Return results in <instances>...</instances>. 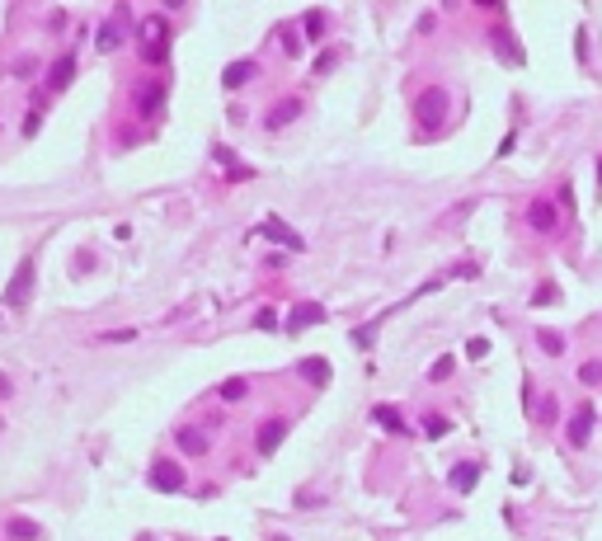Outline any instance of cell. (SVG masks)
<instances>
[{
    "instance_id": "cell-32",
    "label": "cell",
    "mask_w": 602,
    "mask_h": 541,
    "mask_svg": "<svg viewBox=\"0 0 602 541\" xmlns=\"http://www.w3.org/2000/svg\"><path fill=\"white\" fill-rule=\"evenodd\" d=\"M278 38H283V48H288V52H297V48H301V43H297V33H292V28H283V33H278Z\"/></svg>"
},
{
    "instance_id": "cell-14",
    "label": "cell",
    "mask_w": 602,
    "mask_h": 541,
    "mask_svg": "<svg viewBox=\"0 0 602 541\" xmlns=\"http://www.w3.org/2000/svg\"><path fill=\"white\" fill-rule=\"evenodd\" d=\"M301 377L311 381V386H325L330 381V363L325 358H301Z\"/></svg>"
},
{
    "instance_id": "cell-33",
    "label": "cell",
    "mask_w": 602,
    "mask_h": 541,
    "mask_svg": "<svg viewBox=\"0 0 602 541\" xmlns=\"http://www.w3.org/2000/svg\"><path fill=\"white\" fill-rule=\"evenodd\" d=\"M0 396H10V381H5V377H0Z\"/></svg>"
},
{
    "instance_id": "cell-24",
    "label": "cell",
    "mask_w": 602,
    "mask_h": 541,
    "mask_svg": "<svg viewBox=\"0 0 602 541\" xmlns=\"http://www.w3.org/2000/svg\"><path fill=\"white\" fill-rule=\"evenodd\" d=\"M447 429H452V424H447V419H433V414H428V419H423V433H428V438H443Z\"/></svg>"
},
{
    "instance_id": "cell-13",
    "label": "cell",
    "mask_w": 602,
    "mask_h": 541,
    "mask_svg": "<svg viewBox=\"0 0 602 541\" xmlns=\"http://www.w3.org/2000/svg\"><path fill=\"white\" fill-rule=\"evenodd\" d=\"M475 480H480V471H475L471 461L452 466V489H456V494H471V489H475Z\"/></svg>"
},
{
    "instance_id": "cell-25",
    "label": "cell",
    "mask_w": 602,
    "mask_h": 541,
    "mask_svg": "<svg viewBox=\"0 0 602 541\" xmlns=\"http://www.w3.org/2000/svg\"><path fill=\"white\" fill-rule=\"evenodd\" d=\"M99 339H104V344H128V339H137V329H108Z\"/></svg>"
},
{
    "instance_id": "cell-17",
    "label": "cell",
    "mask_w": 602,
    "mask_h": 541,
    "mask_svg": "<svg viewBox=\"0 0 602 541\" xmlns=\"http://www.w3.org/2000/svg\"><path fill=\"white\" fill-rule=\"evenodd\" d=\"M10 537L14 541H43V532H38L33 522H24V518H14V522H10Z\"/></svg>"
},
{
    "instance_id": "cell-10",
    "label": "cell",
    "mask_w": 602,
    "mask_h": 541,
    "mask_svg": "<svg viewBox=\"0 0 602 541\" xmlns=\"http://www.w3.org/2000/svg\"><path fill=\"white\" fill-rule=\"evenodd\" d=\"M254 76H259V66H254V61H231V66H226V76H221V85H226V90H240V85L254 81Z\"/></svg>"
},
{
    "instance_id": "cell-5",
    "label": "cell",
    "mask_w": 602,
    "mask_h": 541,
    "mask_svg": "<svg viewBox=\"0 0 602 541\" xmlns=\"http://www.w3.org/2000/svg\"><path fill=\"white\" fill-rule=\"evenodd\" d=\"M315 320H325L320 301H301V306H292V316H288V334H301V329L315 325Z\"/></svg>"
},
{
    "instance_id": "cell-2",
    "label": "cell",
    "mask_w": 602,
    "mask_h": 541,
    "mask_svg": "<svg viewBox=\"0 0 602 541\" xmlns=\"http://www.w3.org/2000/svg\"><path fill=\"white\" fill-rule=\"evenodd\" d=\"M137 113L141 118H156L160 113V104H165V81H146V85H137Z\"/></svg>"
},
{
    "instance_id": "cell-26",
    "label": "cell",
    "mask_w": 602,
    "mask_h": 541,
    "mask_svg": "<svg viewBox=\"0 0 602 541\" xmlns=\"http://www.w3.org/2000/svg\"><path fill=\"white\" fill-rule=\"evenodd\" d=\"M428 377H433V381H447V377H452V358H438V363H433V372H428Z\"/></svg>"
},
{
    "instance_id": "cell-22",
    "label": "cell",
    "mask_w": 602,
    "mask_h": 541,
    "mask_svg": "<svg viewBox=\"0 0 602 541\" xmlns=\"http://www.w3.org/2000/svg\"><path fill=\"white\" fill-rule=\"evenodd\" d=\"M240 396H245V381L240 377H231L226 386H221V400H240Z\"/></svg>"
},
{
    "instance_id": "cell-7",
    "label": "cell",
    "mask_w": 602,
    "mask_h": 541,
    "mask_svg": "<svg viewBox=\"0 0 602 541\" xmlns=\"http://www.w3.org/2000/svg\"><path fill=\"white\" fill-rule=\"evenodd\" d=\"M283 433H288V424H283V419H263V424H259V438H254V447H259L263 457H268V452H278Z\"/></svg>"
},
{
    "instance_id": "cell-31",
    "label": "cell",
    "mask_w": 602,
    "mask_h": 541,
    "mask_svg": "<svg viewBox=\"0 0 602 541\" xmlns=\"http://www.w3.org/2000/svg\"><path fill=\"white\" fill-rule=\"evenodd\" d=\"M334 61H339V57H334V52H325V57H320V61H315V76H325V71H330Z\"/></svg>"
},
{
    "instance_id": "cell-27",
    "label": "cell",
    "mask_w": 602,
    "mask_h": 541,
    "mask_svg": "<svg viewBox=\"0 0 602 541\" xmlns=\"http://www.w3.org/2000/svg\"><path fill=\"white\" fill-rule=\"evenodd\" d=\"M33 66H38L33 57H19V61H14V76H19V81H28V76H33Z\"/></svg>"
},
{
    "instance_id": "cell-4",
    "label": "cell",
    "mask_w": 602,
    "mask_h": 541,
    "mask_svg": "<svg viewBox=\"0 0 602 541\" xmlns=\"http://www.w3.org/2000/svg\"><path fill=\"white\" fill-rule=\"evenodd\" d=\"M28 292H33V259H24V264H19V273L10 278L5 301H10V306H19V301H28Z\"/></svg>"
},
{
    "instance_id": "cell-29",
    "label": "cell",
    "mask_w": 602,
    "mask_h": 541,
    "mask_svg": "<svg viewBox=\"0 0 602 541\" xmlns=\"http://www.w3.org/2000/svg\"><path fill=\"white\" fill-rule=\"evenodd\" d=\"M466 353H471V358H485V353H490V339H471Z\"/></svg>"
},
{
    "instance_id": "cell-11",
    "label": "cell",
    "mask_w": 602,
    "mask_h": 541,
    "mask_svg": "<svg viewBox=\"0 0 602 541\" xmlns=\"http://www.w3.org/2000/svg\"><path fill=\"white\" fill-rule=\"evenodd\" d=\"M443 108H447V94H443V90H428V94L419 99V123H438Z\"/></svg>"
},
{
    "instance_id": "cell-6",
    "label": "cell",
    "mask_w": 602,
    "mask_h": 541,
    "mask_svg": "<svg viewBox=\"0 0 602 541\" xmlns=\"http://www.w3.org/2000/svg\"><path fill=\"white\" fill-rule=\"evenodd\" d=\"M259 231H263V236H268V241L288 245L292 254H297V249H306V241H301V236H297V231H288V226H283V221H278V216H268V221H263Z\"/></svg>"
},
{
    "instance_id": "cell-3",
    "label": "cell",
    "mask_w": 602,
    "mask_h": 541,
    "mask_svg": "<svg viewBox=\"0 0 602 541\" xmlns=\"http://www.w3.org/2000/svg\"><path fill=\"white\" fill-rule=\"evenodd\" d=\"M151 485L165 489V494H174V489H183V471L174 461H156V466H151Z\"/></svg>"
},
{
    "instance_id": "cell-16",
    "label": "cell",
    "mask_w": 602,
    "mask_h": 541,
    "mask_svg": "<svg viewBox=\"0 0 602 541\" xmlns=\"http://www.w3.org/2000/svg\"><path fill=\"white\" fill-rule=\"evenodd\" d=\"M372 414H377V424H381V429H395V433H405V419H400V414H395L391 405H377Z\"/></svg>"
},
{
    "instance_id": "cell-23",
    "label": "cell",
    "mask_w": 602,
    "mask_h": 541,
    "mask_svg": "<svg viewBox=\"0 0 602 541\" xmlns=\"http://www.w3.org/2000/svg\"><path fill=\"white\" fill-rule=\"evenodd\" d=\"M536 339H541V349H546V353H560V349H565V339H560V334H550V329H541Z\"/></svg>"
},
{
    "instance_id": "cell-19",
    "label": "cell",
    "mask_w": 602,
    "mask_h": 541,
    "mask_svg": "<svg viewBox=\"0 0 602 541\" xmlns=\"http://www.w3.org/2000/svg\"><path fill=\"white\" fill-rule=\"evenodd\" d=\"M297 108H301L297 99H288V104H278V108H273V118H268V127H283V123H292V118H297Z\"/></svg>"
},
{
    "instance_id": "cell-30",
    "label": "cell",
    "mask_w": 602,
    "mask_h": 541,
    "mask_svg": "<svg viewBox=\"0 0 602 541\" xmlns=\"http://www.w3.org/2000/svg\"><path fill=\"white\" fill-rule=\"evenodd\" d=\"M254 325H259V329H273V325H278V316H273V311H259V316H254Z\"/></svg>"
},
{
    "instance_id": "cell-28",
    "label": "cell",
    "mask_w": 602,
    "mask_h": 541,
    "mask_svg": "<svg viewBox=\"0 0 602 541\" xmlns=\"http://www.w3.org/2000/svg\"><path fill=\"white\" fill-rule=\"evenodd\" d=\"M555 297H560L555 287H536V297H532V301H536V306H550V301H555Z\"/></svg>"
},
{
    "instance_id": "cell-34",
    "label": "cell",
    "mask_w": 602,
    "mask_h": 541,
    "mask_svg": "<svg viewBox=\"0 0 602 541\" xmlns=\"http://www.w3.org/2000/svg\"><path fill=\"white\" fill-rule=\"evenodd\" d=\"M598 189H602V161H598Z\"/></svg>"
},
{
    "instance_id": "cell-1",
    "label": "cell",
    "mask_w": 602,
    "mask_h": 541,
    "mask_svg": "<svg viewBox=\"0 0 602 541\" xmlns=\"http://www.w3.org/2000/svg\"><path fill=\"white\" fill-rule=\"evenodd\" d=\"M141 61L146 66H160L165 57H170V24L160 19V14H151V19H141Z\"/></svg>"
},
{
    "instance_id": "cell-20",
    "label": "cell",
    "mask_w": 602,
    "mask_h": 541,
    "mask_svg": "<svg viewBox=\"0 0 602 541\" xmlns=\"http://www.w3.org/2000/svg\"><path fill=\"white\" fill-rule=\"evenodd\" d=\"M306 33H311L315 43L325 38V14H320V10H311V14H306Z\"/></svg>"
},
{
    "instance_id": "cell-8",
    "label": "cell",
    "mask_w": 602,
    "mask_h": 541,
    "mask_svg": "<svg viewBox=\"0 0 602 541\" xmlns=\"http://www.w3.org/2000/svg\"><path fill=\"white\" fill-rule=\"evenodd\" d=\"M593 424H598V409H579L574 414V424H570V442H574V447H583V442H588V438H593Z\"/></svg>"
},
{
    "instance_id": "cell-12",
    "label": "cell",
    "mask_w": 602,
    "mask_h": 541,
    "mask_svg": "<svg viewBox=\"0 0 602 541\" xmlns=\"http://www.w3.org/2000/svg\"><path fill=\"white\" fill-rule=\"evenodd\" d=\"M71 76H76V57H61L52 71H48V90H66Z\"/></svg>"
},
{
    "instance_id": "cell-21",
    "label": "cell",
    "mask_w": 602,
    "mask_h": 541,
    "mask_svg": "<svg viewBox=\"0 0 602 541\" xmlns=\"http://www.w3.org/2000/svg\"><path fill=\"white\" fill-rule=\"evenodd\" d=\"M118 43H123V38H118V28H113V24H104V28H99V48H104V52H113Z\"/></svg>"
},
{
    "instance_id": "cell-15",
    "label": "cell",
    "mask_w": 602,
    "mask_h": 541,
    "mask_svg": "<svg viewBox=\"0 0 602 541\" xmlns=\"http://www.w3.org/2000/svg\"><path fill=\"white\" fill-rule=\"evenodd\" d=\"M527 216H532V226H536V231H555V207H550V203H532V207H527Z\"/></svg>"
},
{
    "instance_id": "cell-9",
    "label": "cell",
    "mask_w": 602,
    "mask_h": 541,
    "mask_svg": "<svg viewBox=\"0 0 602 541\" xmlns=\"http://www.w3.org/2000/svg\"><path fill=\"white\" fill-rule=\"evenodd\" d=\"M174 442H179V452H188V457H208V433L203 429H179Z\"/></svg>"
},
{
    "instance_id": "cell-18",
    "label": "cell",
    "mask_w": 602,
    "mask_h": 541,
    "mask_svg": "<svg viewBox=\"0 0 602 541\" xmlns=\"http://www.w3.org/2000/svg\"><path fill=\"white\" fill-rule=\"evenodd\" d=\"M579 381H583V386H602V358H588V363L579 367Z\"/></svg>"
}]
</instances>
